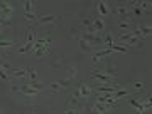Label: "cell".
Listing matches in <instances>:
<instances>
[{
  "label": "cell",
  "mask_w": 152,
  "mask_h": 114,
  "mask_svg": "<svg viewBox=\"0 0 152 114\" xmlns=\"http://www.w3.org/2000/svg\"><path fill=\"white\" fill-rule=\"evenodd\" d=\"M27 74H29V81H37V72H36V69L29 67V69H27Z\"/></svg>",
  "instance_id": "19"
},
{
  "label": "cell",
  "mask_w": 152,
  "mask_h": 114,
  "mask_svg": "<svg viewBox=\"0 0 152 114\" xmlns=\"http://www.w3.org/2000/svg\"><path fill=\"white\" fill-rule=\"evenodd\" d=\"M91 77L93 79H98V81H102V82H105V84H118V82H115V77L112 76V74H107V72L93 71Z\"/></svg>",
  "instance_id": "2"
},
{
  "label": "cell",
  "mask_w": 152,
  "mask_h": 114,
  "mask_svg": "<svg viewBox=\"0 0 152 114\" xmlns=\"http://www.w3.org/2000/svg\"><path fill=\"white\" fill-rule=\"evenodd\" d=\"M142 89H144L142 82H134V91H142Z\"/></svg>",
  "instance_id": "25"
},
{
  "label": "cell",
  "mask_w": 152,
  "mask_h": 114,
  "mask_svg": "<svg viewBox=\"0 0 152 114\" xmlns=\"http://www.w3.org/2000/svg\"><path fill=\"white\" fill-rule=\"evenodd\" d=\"M24 17L31 22H37V17L34 14V7H32V2H31V0L24 2Z\"/></svg>",
  "instance_id": "4"
},
{
  "label": "cell",
  "mask_w": 152,
  "mask_h": 114,
  "mask_svg": "<svg viewBox=\"0 0 152 114\" xmlns=\"http://www.w3.org/2000/svg\"><path fill=\"white\" fill-rule=\"evenodd\" d=\"M118 27L122 29V30H132V22L129 20V19H124V20L118 22Z\"/></svg>",
  "instance_id": "12"
},
{
  "label": "cell",
  "mask_w": 152,
  "mask_h": 114,
  "mask_svg": "<svg viewBox=\"0 0 152 114\" xmlns=\"http://www.w3.org/2000/svg\"><path fill=\"white\" fill-rule=\"evenodd\" d=\"M56 20V15H53V14H49V15H42V17H39L37 22L39 24H51V22H54Z\"/></svg>",
  "instance_id": "10"
},
{
  "label": "cell",
  "mask_w": 152,
  "mask_h": 114,
  "mask_svg": "<svg viewBox=\"0 0 152 114\" xmlns=\"http://www.w3.org/2000/svg\"><path fill=\"white\" fill-rule=\"evenodd\" d=\"M31 47H29V45H22V47H19V49H17V52H19V54H26V52H31Z\"/></svg>",
  "instance_id": "22"
},
{
  "label": "cell",
  "mask_w": 152,
  "mask_h": 114,
  "mask_svg": "<svg viewBox=\"0 0 152 114\" xmlns=\"http://www.w3.org/2000/svg\"><path fill=\"white\" fill-rule=\"evenodd\" d=\"M102 42H105L107 45H108V49L113 45V35H112V32L107 34V35H103V39H102Z\"/></svg>",
  "instance_id": "18"
},
{
  "label": "cell",
  "mask_w": 152,
  "mask_h": 114,
  "mask_svg": "<svg viewBox=\"0 0 152 114\" xmlns=\"http://www.w3.org/2000/svg\"><path fill=\"white\" fill-rule=\"evenodd\" d=\"M78 47H80V52H83V54H88V52H91V44H88L86 40H83V39H80V42H78Z\"/></svg>",
  "instance_id": "7"
},
{
  "label": "cell",
  "mask_w": 152,
  "mask_h": 114,
  "mask_svg": "<svg viewBox=\"0 0 152 114\" xmlns=\"http://www.w3.org/2000/svg\"><path fill=\"white\" fill-rule=\"evenodd\" d=\"M59 89H61V86L58 82H53V84H51V91H53V92H58Z\"/></svg>",
  "instance_id": "24"
},
{
  "label": "cell",
  "mask_w": 152,
  "mask_h": 114,
  "mask_svg": "<svg viewBox=\"0 0 152 114\" xmlns=\"http://www.w3.org/2000/svg\"><path fill=\"white\" fill-rule=\"evenodd\" d=\"M115 109V104H107V103H93V111L96 114H110Z\"/></svg>",
  "instance_id": "1"
},
{
  "label": "cell",
  "mask_w": 152,
  "mask_h": 114,
  "mask_svg": "<svg viewBox=\"0 0 152 114\" xmlns=\"http://www.w3.org/2000/svg\"><path fill=\"white\" fill-rule=\"evenodd\" d=\"M134 114H142V113H140V111H135V113H134Z\"/></svg>",
  "instance_id": "27"
},
{
  "label": "cell",
  "mask_w": 152,
  "mask_h": 114,
  "mask_svg": "<svg viewBox=\"0 0 152 114\" xmlns=\"http://www.w3.org/2000/svg\"><path fill=\"white\" fill-rule=\"evenodd\" d=\"M19 91H20L22 94H26V96H37L41 91H37V89H32V87H29L27 84L26 86H19Z\"/></svg>",
  "instance_id": "6"
},
{
  "label": "cell",
  "mask_w": 152,
  "mask_h": 114,
  "mask_svg": "<svg viewBox=\"0 0 152 114\" xmlns=\"http://www.w3.org/2000/svg\"><path fill=\"white\" fill-rule=\"evenodd\" d=\"M96 9H98V12H100L102 15H108V14H110V9L107 7V4H105V2H98Z\"/></svg>",
  "instance_id": "11"
},
{
  "label": "cell",
  "mask_w": 152,
  "mask_h": 114,
  "mask_svg": "<svg viewBox=\"0 0 152 114\" xmlns=\"http://www.w3.org/2000/svg\"><path fill=\"white\" fill-rule=\"evenodd\" d=\"M69 103L73 104V106L81 104V98H80V94H78V92H71L69 94Z\"/></svg>",
  "instance_id": "13"
},
{
  "label": "cell",
  "mask_w": 152,
  "mask_h": 114,
  "mask_svg": "<svg viewBox=\"0 0 152 114\" xmlns=\"http://www.w3.org/2000/svg\"><path fill=\"white\" fill-rule=\"evenodd\" d=\"M112 52H129V45H118V44H113L110 47Z\"/></svg>",
  "instance_id": "14"
},
{
  "label": "cell",
  "mask_w": 152,
  "mask_h": 114,
  "mask_svg": "<svg viewBox=\"0 0 152 114\" xmlns=\"http://www.w3.org/2000/svg\"><path fill=\"white\" fill-rule=\"evenodd\" d=\"M58 84H59L61 87H69L71 86V81H69V79H63V81H59Z\"/></svg>",
  "instance_id": "23"
},
{
  "label": "cell",
  "mask_w": 152,
  "mask_h": 114,
  "mask_svg": "<svg viewBox=\"0 0 152 114\" xmlns=\"http://www.w3.org/2000/svg\"><path fill=\"white\" fill-rule=\"evenodd\" d=\"M9 74H10L14 79H15V77H24V76H27V69H14V67H12L10 71H9Z\"/></svg>",
  "instance_id": "9"
},
{
  "label": "cell",
  "mask_w": 152,
  "mask_h": 114,
  "mask_svg": "<svg viewBox=\"0 0 152 114\" xmlns=\"http://www.w3.org/2000/svg\"><path fill=\"white\" fill-rule=\"evenodd\" d=\"M14 10H15V7L12 5V4H9V2H0V17L2 19L9 20L12 17V14H14Z\"/></svg>",
  "instance_id": "3"
},
{
  "label": "cell",
  "mask_w": 152,
  "mask_h": 114,
  "mask_svg": "<svg viewBox=\"0 0 152 114\" xmlns=\"http://www.w3.org/2000/svg\"><path fill=\"white\" fill-rule=\"evenodd\" d=\"M27 86L32 87V89H37V91H41V87H42V84L39 81H27Z\"/></svg>",
  "instance_id": "20"
},
{
  "label": "cell",
  "mask_w": 152,
  "mask_h": 114,
  "mask_svg": "<svg viewBox=\"0 0 152 114\" xmlns=\"http://www.w3.org/2000/svg\"><path fill=\"white\" fill-rule=\"evenodd\" d=\"M80 24H81L85 29H90V27H93V19L91 17H83L81 20H80Z\"/></svg>",
  "instance_id": "16"
},
{
  "label": "cell",
  "mask_w": 152,
  "mask_h": 114,
  "mask_svg": "<svg viewBox=\"0 0 152 114\" xmlns=\"http://www.w3.org/2000/svg\"><path fill=\"white\" fill-rule=\"evenodd\" d=\"M76 72H78L76 71V67H69V69H68V79H69V81L76 76Z\"/></svg>",
  "instance_id": "21"
},
{
  "label": "cell",
  "mask_w": 152,
  "mask_h": 114,
  "mask_svg": "<svg viewBox=\"0 0 152 114\" xmlns=\"http://www.w3.org/2000/svg\"><path fill=\"white\" fill-rule=\"evenodd\" d=\"M117 14H118V15H124V17H129L130 15V10H129L125 5H118L117 7Z\"/></svg>",
  "instance_id": "17"
},
{
  "label": "cell",
  "mask_w": 152,
  "mask_h": 114,
  "mask_svg": "<svg viewBox=\"0 0 152 114\" xmlns=\"http://www.w3.org/2000/svg\"><path fill=\"white\" fill-rule=\"evenodd\" d=\"M78 94H80L81 99H90L93 96V87L85 84V82H81V84L78 86Z\"/></svg>",
  "instance_id": "5"
},
{
  "label": "cell",
  "mask_w": 152,
  "mask_h": 114,
  "mask_svg": "<svg viewBox=\"0 0 152 114\" xmlns=\"http://www.w3.org/2000/svg\"><path fill=\"white\" fill-rule=\"evenodd\" d=\"M64 114H78V113H76L75 109H66V111H64Z\"/></svg>",
  "instance_id": "26"
},
{
  "label": "cell",
  "mask_w": 152,
  "mask_h": 114,
  "mask_svg": "<svg viewBox=\"0 0 152 114\" xmlns=\"http://www.w3.org/2000/svg\"><path fill=\"white\" fill-rule=\"evenodd\" d=\"M125 45H129V47H130V45H142V42H140V39L139 37H135V35H132V37H129L127 39V40H125Z\"/></svg>",
  "instance_id": "15"
},
{
  "label": "cell",
  "mask_w": 152,
  "mask_h": 114,
  "mask_svg": "<svg viewBox=\"0 0 152 114\" xmlns=\"http://www.w3.org/2000/svg\"><path fill=\"white\" fill-rule=\"evenodd\" d=\"M93 29H95L98 34H103V30H105V22L102 20V19H93Z\"/></svg>",
  "instance_id": "8"
}]
</instances>
